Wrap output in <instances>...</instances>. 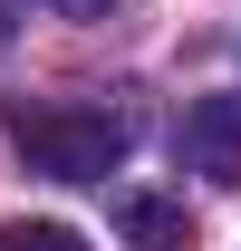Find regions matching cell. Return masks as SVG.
Returning <instances> with one entry per match:
<instances>
[{
  "mask_svg": "<svg viewBox=\"0 0 241 251\" xmlns=\"http://www.w3.org/2000/svg\"><path fill=\"white\" fill-rule=\"evenodd\" d=\"M10 145L29 155V174H48V184H106L125 164V145H135V116L125 106H77V97H20L10 106Z\"/></svg>",
  "mask_w": 241,
  "mask_h": 251,
  "instance_id": "cell-1",
  "label": "cell"
},
{
  "mask_svg": "<svg viewBox=\"0 0 241 251\" xmlns=\"http://www.w3.org/2000/svg\"><path fill=\"white\" fill-rule=\"evenodd\" d=\"M174 155L203 184H241V97H193L174 126Z\"/></svg>",
  "mask_w": 241,
  "mask_h": 251,
  "instance_id": "cell-2",
  "label": "cell"
},
{
  "mask_svg": "<svg viewBox=\"0 0 241 251\" xmlns=\"http://www.w3.org/2000/svg\"><path fill=\"white\" fill-rule=\"evenodd\" d=\"M116 232H125V251H193V222L164 193H116Z\"/></svg>",
  "mask_w": 241,
  "mask_h": 251,
  "instance_id": "cell-3",
  "label": "cell"
},
{
  "mask_svg": "<svg viewBox=\"0 0 241 251\" xmlns=\"http://www.w3.org/2000/svg\"><path fill=\"white\" fill-rule=\"evenodd\" d=\"M0 251H87L68 222H0Z\"/></svg>",
  "mask_w": 241,
  "mask_h": 251,
  "instance_id": "cell-4",
  "label": "cell"
},
{
  "mask_svg": "<svg viewBox=\"0 0 241 251\" xmlns=\"http://www.w3.org/2000/svg\"><path fill=\"white\" fill-rule=\"evenodd\" d=\"M39 10H58V20H106L116 0H39Z\"/></svg>",
  "mask_w": 241,
  "mask_h": 251,
  "instance_id": "cell-5",
  "label": "cell"
}]
</instances>
